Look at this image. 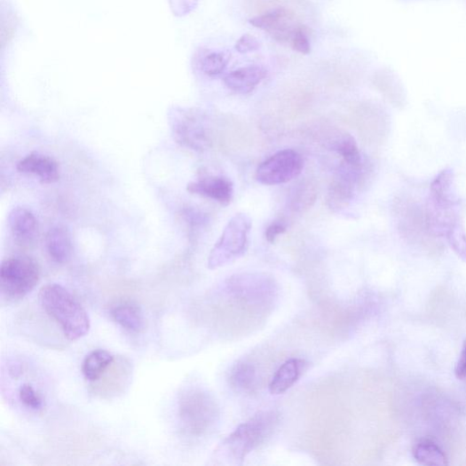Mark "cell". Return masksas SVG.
<instances>
[{
	"label": "cell",
	"mask_w": 466,
	"mask_h": 466,
	"mask_svg": "<svg viewBox=\"0 0 466 466\" xmlns=\"http://www.w3.org/2000/svg\"><path fill=\"white\" fill-rule=\"evenodd\" d=\"M43 309L52 318L69 341H77L91 329L90 316L78 301L60 284L49 283L39 294Z\"/></svg>",
	"instance_id": "1"
},
{
	"label": "cell",
	"mask_w": 466,
	"mask_h": 466,
	"mask_svg": "<svg viewBox=\"0 0 466 466\" xmlns=\"http://www.w3.org/2000/svg\"><path fill=\"white\" fill-rule=\"evenodd\" d=\"M278 423L273 411L261 412L240 424L220 446L217 455L228 464H240L272 434Z\"/></svg>",
	"instance_id": "3"
},
{
	"label": "cell",
	"mask_w": 466,
	"mask_h": 466,
	"mask_svg": "<svg viewBox=\"0 0 466 466\" xmlns=\"http://www.w3.org/2000/svg\"><path fill=\"white\" fill-rule=\"evenodd\" d=\"M8 222L13 237L21 244L31 243L38 235V220L35 214L25 207L12 209Z\"/></svg>",
	"instance_id": "15"
},
{
	"label": "cell",
	"mask_w": 466,
	"mask_h": 466,
	"mask_svg": "<svg viewBox=\"0 0 466 466\" xmlns=\"http://www.w3.org/2000/svg\"><path fill=\"white\" fill-rule=\"evenodd\" d=\"M265 67L249 65L232 71L225 77V86L232 91L246 95L253 92L267 77Z\"/></svg>",
	"instance_id": "13"
},
{
	"label": "cell",
	"mask_w": 466,
	"mask_h": 466,
	"mask_svg": "<svg viewBox=\"0 0 466 466\" xmlns=\"http://www.w3.org/2000/svg\"><path fill=\"white\" fill-rule=\"evenodd\" d=\"M454 175L452 170H442L430 188L433 206L454 208L459 201L454 193Z\"/></svg>",
	"instance_id": "18"
},
{
	"label": "cell",
	"mask_w": 466,
	"mask_h": 466,
	"mask_svg": "<svg viewBox=\"0 0 466 466\" xmlns=\"http://www.w3.org/2000/svg\"><path fill=\"white\" fill-rule=\"evenodd\" d=\"M20 172L36 176L45 185L57 183L60 178L59 163L51 157L33 153L23 158L17 166Z\"/></svg>",
	"instance_id": "12"
},
{
	"label": "cell",
	"mask_w": 466,
	"mask_h": 466,
	"mask_svg": "<svg viewBox=\"0 0 466 466\" xmlns=\"http://www.w3.org/2000/svg\"><path fill=\"white\" fill-rule=\"evenodd\" d=\"M317 194L315 186L310 182L302 183L293 195V209L296 211H304L310 209L315 202Z\"/></svg>",
	"instance_id": "26"
},
{
	"label": "cell",
	"mask_w": 466,
	"mask_h": 466,
	"mask_svg": "<svg viewBox=\"0 0 466 466\" xmlns=\"http://www.w3.org/2000/svg\"><path fill=\"white\" fill-rule=\"evenodd\" d=\"M187 191L192 194L201 195L222 205H229L234 194L233 184L224 176H209L188 185Z\"/></svg>",
	"instance_id": "11"
},
{
	"label": "cell",
	"mask_w": 466,
	"mask_h": 466,
	"mask_svg": "<svg viewBox=\"0 0 466 466\" xmlns=\"http://www.w3.org/2000/svg\"><path fill=\"white\" fill-rule=\"evenodd\" d=\"M225 292L240 304L262 309L273 304L278 287L274 279L266 273L242 272L226 280Z\"/></svg>",
	"instance_id": "4"
},
{
	"label": "cell",
	"mask_w": 466,
	"mask_h": 466,
	"mask_svg": "<svg viewBox=\"0 0 466 466\" xmlns=\"http://www.w3.org/2000/svg\"><path fill=\"white\" fill-rule=\"evenodd\" d=\"M45 245L51 259L59 265L67 264L74 254V242L67 229L56 226L49 230Z\"/></svg>",
	"instance_id": "16"
},
{
	"label": "cell",
	"mask_w": 466,
	"mask_h": 466,
	"mask_svg": "<svg viewBox=\"0 0 466 466\" xmlns=\"http://www.w3.org/2000/svg\"><path fill=\"white\" fill-rule=\"evenodd\" d=\"M228 62L225 53L208 51L199 57L198 67L204 75L215 78L225 74Z\"/></svg>",
	"instance_id": "24"
},
{
	"label": "cell",
	"mask_w": 466,
	"mask_h": 466,
	"mask_svg": "<svg viewBox=\"0 0 466 466\" xmlns=\"http://www.w3.org/2000/svg\"><path fill=\"white\" fill-rule=\"evenodd\" d=\"M415 460L423 465H448V458L439 445L432 439L420 440L413 449Z\"/></svg>",
	"instance_id": "20"
},
{
	"label": "cell",
	"mask_w": 466,
	"mask_h": 466,
	"mask_svg": "<svg viewBox=\"0 0 466 466\" xmlns=\"http://www.w3.org/2000/svg\"><path fill=\"white\" fill-rule=\"evenodd\" d=\"M220 409L210 392L200 386L182 391L178 399V418L189 438L205 437L219 420Z\"/></svg>",
	"instance_id": "2"
},
{
	"label": "cell",
	"mask_w": 466,
	"mask_h": 466,
	"mask_svg": "<svg viewBox=\"0 0 466 466\" xmlns=\"http://www.w3.org/2000/svg\"><path fill=\"white\" fill-rule=\"evenodd\" d=\"M361 172L343 165L334 177L329 186L327 205L334 212H341L347 209L354 194V186Z\"/></svg>",
	"instance_id": "10"
},
{
	"label": "cell",
	"mask_w": 466,
	"mask_h": 466,
	"mask_svg": "<svg viewBox=\"0 0 466 466\" xmlns=\"http://www.w3.org/2000/svg\"><path fill=\"white\" fill-rule=\"evenodd\" d=\"M252 225V220L248 215L241 212L235 214L211 249L208 267L211 270L218 269L241 257L248 249Z\"/></svg>",
	"instance_id": "6"
},
{
	"label": "cell",
	"mask_w": 466,
	"mask_h": 466,
	"mask_svg": "<svg viewBox=\"0 0 466 466\" xmlns=\"http://www.w3.org/2000/svg\"><path fill=\"white\" fill-rule=\"evenodd\" d=\"M293 50L301 54L311 51L310 31L305 25H302L296 31L290 43Z\"/></svg>",
	"instance_id": "28"
},
{
	"label": "cell",
	"mask_w": 466,
	"mask_h": 466,
	"mask_svg": "<svg viewBox=\"0 0 466 466\" xmlns=\"http://www.w3.org/2000/svg\"><path fill=\"white\" fill-rule=\"evenodd\" d=\"M254 27L266 31L279 43H291L300 24L296 13L285 7H274L249 20Z\"/></svg>",
	"instance_id": "9"
},
{
	"label": "cell",
	"mask_w": 466,
	"mask_h": 466,
	"mask_svg": "<svg viewBox=\"0 0 466 466\" xmlns=\"http://www.w3.org/2000/svg\"><path fill=\"white\" fill-rule=\"evenodd\" d=\"M229 383L238 391H253L257 387V371L252 364L239 362L230 372Z\"/></svg>",
	"instance_id": "23"
},
{
	"label": "cell",
	"mask_w": 466,
	"mask_h": 466,
	"mask_svg": "<svg viewBox=\"0 0 466 466\" xmlns=\"http://www.w3.org/2000/svg\"><path fill=\"white\" fill-rule=\"evenodd\" d=\"M333 149L343 158L344 165L362 171L363 157L355 138L351 134H344L336 139Z\"/></svg>",
	"instance_id": "21"
},
{
	"label": "cell",
	"mask_w": 466,
	"mask_h": 466,
	"mask_svg": "<svg viewBox=\"0 0 466 466\" xmlns=\"http://www.w3.org/2000/svg\"><path fill=\"white\" fill-rule=\"evenodd\" d=\"M261 47L259 41L249 34H245L237 41L235 49L238 52L246 54L255 52Z\"/></svg>",
	"instance_id": "29"
},
{
	"label": "cell",
	"mask_w": 466,
	"mask_h": 466,
	"mask_svg": "<svg viewBox=\"0 0 466 466\" xmlns=\"http://www.w3.org/2000/svg\"><path fill=\"white\" fill-rule=\"evenodd\" d=\"M304 168L301 154L294 150L276 153L257 168L256 178L264 186H273L290 183Z\"/></svg>",
	"instance_id": "8"
},
{
	"label": "cell",
	"mask_w": 466,
	"mask_h": 466,
	"mask_svg": "<svg viewBox=\"0 0 466 466\" xmlns=\"http://www.w3.org/2000/svg\"><path fill=\"white\" fill-rule=\"evenodd\" d=\"M19 398L21 403L31 410L40 411L44 407V400L41 392L29 383H24L20 386Z\"/></svg>",
	"instance_id": "27"
},
{
	"label": "cell",
	"mask_w": 466,
	"mask_h": 466,
	"mask_svg": "<svg viewBox=\"0 0 466 466\" xmlns=\"http://www.w3.org/2000/svg\"><path fill=\"white\" fill-rule=\"evenodd\" d=\"M374 83L392 103L401 105L405 99L401 83L392 71L383 68L375 75Z\"/></svg>",
	"instance_id": "22"
},
{
	"label": "cell",
	"mask_w": 466,
	"mask_h": 466,
	"mask_svg": "<svg viewBox=\"0 0 466 466\" xmlns=\"http://www.w3.org/2000/svg\"><path fill=\"white\" fill-rule=\"evenodd\" d=\"M445 236L454 254L466 263V233L460 220L446 231Z\"/></svg>",
	"instance_id": "25"
},
{
	"label": "cell",
	"mask_w": 466,
	"mask_h": 466,
	"mask_svg": "<svg viewBox=\"0 0 466 466\" xmlns=\"http://www.w3.org/2000/svg\"><path fill=\"white\" fill-rule=\"evenodd\" d=\"M113 320L130 334H139L146 328L145 314L138 304L130 300H119L110 308Z\"/></svg>",
	"instance_id": "14"
},
{
	"label": "cell",
	"mask_w": 466,
	"mask_h": 466,
	"mask_svg": "<svg viewBox=\"0 0 466 466\" xmlns=\"http://www.w3.org/2000/svg\"><path fill=\"white\" fill-rule=\"evenodd\" d=\"M41 279L40 266L30 257H13L0 268V291L4 300L16 303L30 294Z\"/></svg>",
	"instance_id": "5"
},
{
	"label": "cell",
	"mask_w": 466,
	"mask_h": 466,
	"mask_svg": "<svg viewBox=\"0 0 466 466\" xmlns=\"http://www.w3.org/2000/svg\"><path fill=\"white\" fill-rule=\"evenodd\" d=\"M304 362L296 358L287 360L277 370L269 384L272 394H281L288 391L301 377Z\"/></svg>",
	"instance_id": "17"
},
{
	"label": "cell",
	"mask_w": 466,
	"mask_h": 466,
	"mask_svg": "<svg viewBox=\"0 0 466 466\" xmlns=\"http://www.w3.org/2000/svg\"><path fill=\"white\" fill-rule=\"evenodd\" d=\"M169 120L173 137L181 146L195 152H203L209 147L210 135L201 113L174 109Z\"/></svg>",
	"instance_id": "7"
},
{
	"label": "cell",
	"mask_w": 466,
	"mask_h": 466,
	"mask_svg": "<svg viewBox=\"0 0 466 466\" xmlns=\"http://www.w3.org/2000/svg\"><path fill=\"white\" fill-rule=\"evenodd\" d=\"M287 231V225L281 221L271 224L265 231V238L268 242L274 243L277 238Z\"/></svg>",
	"instance_id": "30"
},
{
	"label": "cell",
	"mask_w": 466,
	"mask_h": 466,
	"mask_svg": "<svg viewBox=\"0 0 466 466\" xmlns=\"http://www.w3.org/2000/svg\"><path fill=\"white\" fill-rule=\"evenodd\" d=\"M454 375L459 380H466V340L463 341L459 359L454 368Z\"/></svg>",
	"instance_id": "31"
},
{
	"label": "cell",
	"mask_w": 466,
	"mask_h": 466,
	"mask_svg": "<svg viewBox=\"0 0 466 466\" xmlns=\"http://www.w3.org/2000/svg\"><path fill=\"white\" fill-rule=\"evenodd\" d=\"M115 361V357L106 350L98 349L91 351L85 358L82 371L86 380L99 382Z\"/></svg>",
	"instance_id": "19"
}]
</instances>
